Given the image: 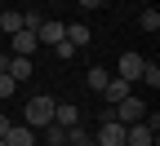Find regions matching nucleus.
<instances>
[{"mask_svg": "<svg viewBox=\"0 0 160 146\" xmlns=\"http://www.w3.org/2000/svg\"><path fill=\"white\" fill-rule=\"evenodd\" d=\"M22 124H27V129H45V124H53V97H49V93H36L27 106H22Z\"/></svg>", "mask_w": 160, "mask_h": 146, "instance_id": "f257e3e1", "label": "nucleus"}, {"mask_svg": "<svg viewBox=\"0 0 160 146\" xmlns=\"http://www.w3.org/2000/svg\"><path fill=\"white\" fill-rule=\"evenodd\" d=\"M142 67H147V58L142 53H120V62H116V75L120 80H129V84H138V80H142Z\"/></svg>", "mask_w": 160, "mask_h": 146, "instance_id": "f03ea898", "label": "nucleus"}, {"mask_svg": "<svg viewBox=\"0 0 160 146\" xmlns=\"http://www.w3.org/2000/svg\"><path fill=\"white\" fill-rule=\"evenodd\" d=\"M40 49V40H36V31H27V27H18V31H9V53H18V58H31Z\"/></svg>", "mask_w": 160, "mask_h": 146, "instance_id": "7ed1b4c3", "label": "nucleus"}, {"mask_svg": "<svg viewBox=\"0 0 160 146\" xmlns=\"http://www.w3.org/2000/svg\"><path fill=\"white\" fill-rule=\"evenodd\" d=\"M98 146H125V124H120V120H102V129H98V137H93Z\"/></svg>", "mask_w": 160, "mask_h": 146, "instance_id": "20e7f679", "label": "nucleus"}, {"mask_svg": "<svg viewBox=\"0 0 160 146\" xmlns=\"http://www.w3.org/2000/svg\"><path fill=\"white\" fill-rule=\"evenodd\" d=\"M133 93V84L129 80H120V75H107V84H102V97H107V106H116L120 97H129Z\"/></svg>", "mask_w": 160, "mask_h": 146, "instance_id": "39448f33", "label": "nucleus"}, {"mask_svg": "<svg viewBox=\"0 0 160 146\" xmlns=\"http://www.w3.org/2000/svg\"><path fill=\"white\" fill-rule=\"evenodd\" d=\"M125 146H156V133L147 129L142 120H138V124H125Z\"/></svg>", "mask_w": 160, "mask_h": 146, "instance_id": "423d86ee", "label": "nucleus"}, {"mask_svg": "<svg viewBox=\"0 0 160 146\" xmlns=\"http://www.w3.org/2000/svg\"><path fill=\"white\" fill-rule=\"evenodd\" d=\"M5 146H36V129H27V124H9Z\"/></svg>", "mask_w": 160, "mask_h": 146, "instance_id": "0eeeda50", "label": "nucleus"}, {"mask_svg": "<svg viewBox=\"0 0 160 146\" xmlns=\"http://www.w3.org/2000/svg\"><path fill=\"white\" fill-rule=\"evenodd\" d=\"M67 35V22H40V31H36V40H40V45H58V40H62Z\"/></svg>", "mask_w": 160, "mask_h": 146, "instance_id": "6e6552de", "label": "nucleus"}, {"mask_svg": "<svg viewBox=\"0 0 160 146\" xmlns=\"http://www.w3.org/2000/svg\"><path fill=\"white\" fill-rule=\"evenodd\" d=\"M5 71H9V75L18 80V84L36 75V67H31V58H18V53H9V67H5Z\"/></svg>", "mask_w": 160, "mask_h": 146, "instance_id": "1a4fd4ad", "label": "nucleus"}, {"mask_svg": "<svg viewBox=\"0 0 160 146\" xmlns=\"http://www.w3.org/2000/svg\"><path fill=\"white\" fill-rule=\"evenodd\" d=\"M53 124H62V129L80 124V106H71V102H53Z\"/></svg>", "mask_w": 160, "mask_h": 146, "instance_id": "9d476101", "label": "nucleus"}, {"mask_svg": "<svg viewBox=\"0 0 160 146\" xmlns=\"http://www.w3.org/2000/svg\"><path fill=\"white\" fill-rule=\"evenodd\" d=\"M36 146H71L62 124H45V137H36Z\"/></svg>", "mask_w": 160, "mask_h": 146, "instance_id": "9b49d317", "label": "nucleus"}, {"mask_svg": "<svg viewBox=\"0 0 160 146\" xmlns=\"http://www.w3.org/2000/svg\"><path fill=\"white\" fill-rule=\"evenodd\" d=\"M67 40H71V45H76V49H85V45H89V40H93V31H89L85 22H71V27H67Z\"/></svg>", "mask_w": 160, "mask_h": 146, "instance_id": "f8f14e48", "label": "nucleus"}, {"mask_svg": "<svg viewBox=\"0 0 160 146\" xmlns=\"http://www.w3.org/2000/svg\"><path fill=\"white\" fill-rule=\"evenodd\" d=\"M107 75H111L107 67H89V71H85V84H89L93 93H102V84H107Z\"/></svg>", "mask_w": 160, "mask_h": 146, "instance_id": "ddd939ff", "label": "nucleus"}, {"mask_svg": "<svg viewBox=\"0 0 160 146\" xmlns=\"http://www.w3.org/2000/svg\"><path fill=\"white\" fill-rule=\"evenodd\" d=\"M138 27L142 31H160V9H142L138 13Z\"/></svg>", "mask_w": 160, "mask_h": 146, "instance_id": "4468645a", "label": "nucleus"}, {"mask_svg": "<svg viewBox=\"0 0 160 146\" xmlns=\"http://www.w3.org/2000/svg\"><path fill=\"white\" fill-rule=\"evenodd\" d=\"M76 53H80V49L71 45V40H67V35H62V40H58V45H53V58H58V62H71Z\"/></svg>", "mask_w": 160, "mask_h": 146, "instance_id": "2eb2a0df", "label": "nucleus"}, {"mask_svg": "<svg viewBox=\"0 0 160 146\" xmlns=\"http://www.w3.org/2000/svg\"><path fill=\"white\" fill-rule=\"evenodd\" d=\"M13 93H18V80H13L9 71H0V102H9Z\"/></svg>", "mask_w": 160, "mask_h": 146, "instance_id": "dca6fc26", "label": "nucleus"}, {"mask_svg": "<svg viewBox=\"0 0 160 146\" xmlns=\"http://www.w3.org/2000/svg\"><path fill=\"white\" fill-rule=\"evenodd\" d=\"M0 27H5V31H18V27H22V13H18V9H5V13H0Z\"/></svg>", "mask_w": 160, "mask_h": 146, "instance_id": "f3484780", "label": "nucleus"}, {"mask_svg": "<svg viewBox=\"0 0 160 146\" xmlns=\"http://www.w3.org/2000/svg\"><path fill=\"white\" fill-rule=\"evenodd\" d=\"M40 22H45V18H40V9L31 5V9H22V27L27 31H40Z\"/></svg>", "mask_w": 160, "mask_h": 146, "instance_id": "a211bd4d", "label": "nucleus"}, {"mask_svg": "<svg viewBox=\"0 0 160 146\" xmlns=\"http://www.w3.org/2000/svg\"><path fill=\"white\" fill-rule=\"evenodd\" d=\"M142 84L160 89V67H156V62H147V67H142Z\"/></svg>", "mask_w": 160, "mask_h": 146, "instance_id": "6ab92c4d", "label": "nucleus"}, {"mask_svg": "<svg viewBox=\"0 0 160 146\" xmlns=\"http://www.w3.org/2000/svg\"><path fill=\"white\" fill-rule=\"evenodd\" d=\"M76 5H80V9H102L107 0H76Z\"/></svg>", "mask_w": 160, "mask_h": 146, "instance_id": "aec40b11", "label": "nucleus"}, {"mask_svg": "<svg viewBox=\"0 0 160 146\" xmlns=\"http://www.w3.org/2000/svg\"><path fill=\"white\" fill-rule=\"evenodd\" d=\"M9 133V115H0V137H5Z\"/></svg>", "mask_w": 160, "mask_h": 146, "instance_id": "412c9836", "label": "nucleus"}, {"mask_svg": "<svg viewBox=\"0 0 160 146\" xmlns=\"http://www.w3.org/2000/svg\"><path fill=\"white\" fill-rule=\"evenodd\" d=\"M76 146H98V142H93V137H80V142H76Z\"/></svg>", "mask_w": 160, "mask_h": 146, "instance_id": "4be33fe9", "label": "nucleus"}, {"mask_svg": "<svg viewBox=\"0 0 160 146\" xmlns=\"http://www.w3.org/2000/svg\"><path fill=\"white\" fill-rule=\"evenodd\" d=\"M5 67H9V53H0V71H5Z\"/></svg>", "mask_w": 160, "mask_h": 146, "instance_id": "5701e85b", "label": "nucleus"}, {"mask_svg": "<svg viewBox=\"0 0 160 146\" xmlns=\"http://www.w3.org/2000/svg\"><path fill=\"white\" fill-rule=\"evenodd\" d=\"M0 146H5V137H0Z\"/></svg>", "mask_w": 160, "mask_h": 146, "instance_id": "b1692460", "label": "nucleus"}]
</instances>
